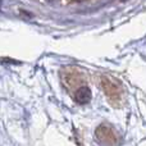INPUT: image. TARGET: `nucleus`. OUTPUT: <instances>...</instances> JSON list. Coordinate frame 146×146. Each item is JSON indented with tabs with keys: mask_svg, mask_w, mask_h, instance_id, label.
<instances>
[{
	"mask_svg": "<svg viewBox=\"0 0 146 146\" xmlns=\"http://www.w3.org/2000/svg\"><path fill=\"white\" fill-rule=\"evenodd\" d=\"M95 136L101 144L105 146H114L118 142V137H117L115 132L106 124H101L96 128Z\"/></svg>",
	"mask_w": 146,
	"mask_h": 146,
	"instance_id": "nucleus-2",
	"label": "nucleus"
},
{
	"mask_svg": "<svg viewBox=\"0 0 146 146\" xmlns=\"http://www.w3.org/2000/svg\"><path fill=\"white\" fill-rule=\"evenodd\" d=\"M91 96H92V94H91V90L90 87H87V86H82V87H80L77 91H76V101H77L78 104H87L88 101L91 100Z\"/></svg>",
	"mask_w": 146,
	"mask_h": 146,
	"instance_id": "nucleus-3",
	"label": "nucleus"
},
{
	"mask_svg": "<svg viewBox=\"0 0 146 146\" xmlns=\"http://www.w3.org/2000/svg\"><path fill=\"white\" fill-rule=\"evenodd\" d=\"M101 87H103L105 95L110 99L111 103H117L121 100V86L113 78L103 77L101 78Z\"/></svg>",
	"mask_w": 146,
	"mask_h": 146,
	"instance_id": "nucleus-1",
	"label": "nucleus"
}]
</instances>
